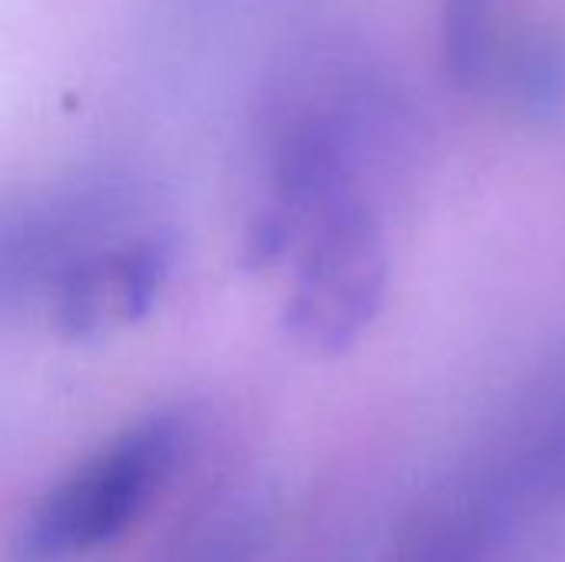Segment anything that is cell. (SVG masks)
<instances>
[{"label":"cell","instance_id":"6da1fadb","mask_svg":"<svg viewBox=\"0 0 565 562\" xmlns=\"http://www.w3.org/2000/svg\"><path fill=\"white\" fill-rule=\"evenodd\" d=\"M189 421L156 411L60 477L17 530L13 562H70L122 537L169 484Z\"/></svg>","mask_w":565,"mask_h":562},{"label":"cell","instance_id":"7a4b0ae2","mask_svg":"<svg viewBox=\"0 0 565 562\" xmlns=\"http://www.w3.org/2000/svg\"><path fill=\"white\" fill-rule=\"evenodd\" d=\"M149 195L113 176H76L0 202V318L50 308L73 272L116 235L152 219Z\"/></svg>","mask_w":565,"mask_h":562},{"label":"cell","instance_id":"3957f363","mask_svg":"<svg viewBox=\"0 0 565 562\" xmlns=\"http://www.w3.org/2000/svg\"><path fill=\"white\" fill-rule=\"evenodd\" d=\"M295 258L288 328L321 354L348 351L377 318L387 291V245L377 202L351 199L285 229L278 258Z\"/></svg>","mask_w":565,"mask_h":562},{"label":"cell","instance_id":"277c9868","mask_svg":"<svg viewBox=\"0 0 565 562\" xmlns=\"http://www.w3.org/2000/svg\"><path fill=\"white\" fill-rule=\"evenodd\" d=\"M172 255V232L152 215L93 252L46 311L60 331L83 341L139 321L162 291Z\"/></svg>","mask_w":565,"mask_h":562},{"label":"cell","instance_id":"5b68a950","mask_svg":"<svg viewBox=\"0 0 565 562\" xmlns=\"http://www.w3.org/2000/svg\"><path fill=\"white\" fill-rule=\"evenodd\" d=\"M394 562H490V527L473 503L424 510L401 533Z\"/></svg>","mask_w":565,"mask_h":562},{"label":"cell","instance_id":"8992f818","mask_svg":"<svg viewBox=\"0 0 565 562\" xmlns=\"http://www.w3.org/2000/svg\"><path fill=\"white\" fill-rule=\"evenodd\" d=\"M444 50L467 86H497L503 70L500 0H444Z\"/></svg>","mask_w":565,"mask_h":562}]
</instances>
